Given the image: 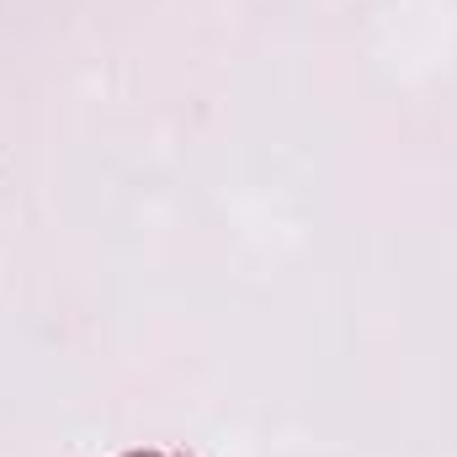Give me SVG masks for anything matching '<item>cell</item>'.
Wrapping results in <instances>:
<instances>
[{"label":"cell","instance_id":"obj_1","mask_svg":"<svg viewBox=\"0 0 457 457\" xmlns=\"http://www.w3.org/2000/svg\"><path fill=\"white\" fill-rule=\"evenodd\" d=\"M122 457H165V453H122Z\"/></svg>","mask_w":457,"mask_h":457}]
</instances>
